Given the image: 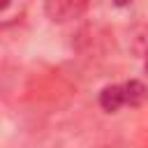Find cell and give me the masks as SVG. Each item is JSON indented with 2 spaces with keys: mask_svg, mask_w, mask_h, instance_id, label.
Masks as SVG:
<instances>
[{
  "mask_svg": "<svg viewBox=\"0 0 148 148\" xmlns=\"http://www.w3.org/2000/svg\"><path fill=\"white\" fill-rule=\"evenodd\" d=\"M143 69H146V74H148V53H146V62H143Z\"/></svg>",
  "mask_w": 148,
  "mask_h": 148,
  "instance_id": "obj_4",
  "label": "cell"
},
{
  "mask_svg": "<svg viewBox=\"0 0 148 148\" xmlns=\"http://www.w3.org/2000/svg\"><path fill=\"white\" fill-rule=\"evenodd\" d=\"M90 0H44V12L53 23H69L86 14Z\"/></svg>",
  "mask_w": 148,
  "mask_h": 148,
  "instance_id": "obj_2",
  "label": "cell"
},
{
  "mask_svg": "<svg viewBox=\"0 0 148 148\" xmlns=\"http://www.w3.org/2000/svg\"><path fill=\"white\" fill-rule=\"evenodd\" d=\"M146 99H148V86L139 79L111 83L99 92V106L106 113H116L123 106H141Z\"/></svg>",
  "mask_w": 148,
  "mask_h": 148,
  "instance_id": "obj_1",
  "label": "cell"
},
{
  "mask_svg": "<svg viewBox=\"0 0 148 148\" xmlns=\"http://www.w3.org/2000/svg\"><path fill=\"white\" fill-rule=\"evenodd\" d=\"M130 2H132V0H113V5H116V7H127Z\"/></svg>",
  "mask_w": 148,
  "mask_h": 148,
  "instance_id": "obj_3",
  "label": "cell"
}]
</instances>
